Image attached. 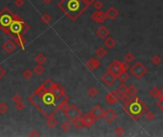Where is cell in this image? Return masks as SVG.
<instances>
[{
  "label": "cell",
  "instance_id": "1",
  "mask_svg": "<svg viewBox=\"0 0 163 137\" xmlns=\"http://www.w3.org/2000/svg\"><path fill=\"white\" fill-rule=\"evenodd\" d=\"M69 98L67 95L57 98L51 91H47L42 85L29 96V101L45 117L53 116L59 109V105L64 99Z\"/></svg>",
  "mask_w": 163,
  "mask_h": 137
},
{
  "label": "cell",
  "instance_id": "2",
  "mask_svg": "<svg viewBox=\"0 0 163 137\" xmlns=\"http://www.w3.org/2000/svg\"><path fill=\"white\" fill-rule=\"evenodd\" d=\"M0 30L13 39L23 36L30 30V26L17 13H13L8 7L0 11Z\"/></svg>",
  "mask_w": 163,
  "mask_h": 137
},
{
  "label": "cell",
  "instance_id": "3",
  "mask_svg": "<svg viewBox=\"0 0 163 137\" xmlns=\"http://www.w3.org/2000/svg\"><path fill=\"white\" fill-rule=\"evenodd\" d=\"M57 6L71 20H75L89 5L85 0H61Z\"/></svg>",
  "mask_w": 163,
  "mask_h": 137
},
{
  "label": "cell",
  "instance_id": "4",
  "mask_svg": "<svg viewBox=\"0 0 163 137\" xmlns=\"http://www.w3.org/2000/svg\"><path fill=\"white\" fill-rule=\"evenodd\" d=\"M123 109L130 115L132 119L137 121L141 117V115H143L145 111H148V108L138 97L134 96L131 98L129 104L123 105Z\"/></svg>",
  "mask_w": 163,
  "mask_h": 137
},
{
  "label": "cell",
  "instance_id": "5",
  "mask_svg": "<svg viewBox=\"0 0 163 137\" xmlns=\"http://www.w3.org/2000/svg\"><path fill=\"white\" fill-rule=\"evenodd\" d=\"M129 71H130V73L134 77H135V78H141V77L146 73L147 68L141 62H136L132 67H130Z\"/></svg>",
  "mask_w": 163,
  "mask_h": 137
},
{
  "label": "cell",
  "instance_id": "6",
  "mask_svg": "<svg viewBox=\"0 0 163 137\" xmlns=\"http://www.w3.org/2000/svg\"><path fill=\"white\" fill-rule=\"evenodd\" d=\"M64 113H65V116H66V117L72 122L75 121L76 119L82 117L81 111L75 105H71L69 107V109H68Z\"/></svg>",
  "mask_w": 163,
  "mask_h": 137
},
{
  "label": "cell",
  "instance_id": "7",
  "mask_svg": "<svg viewBox=\"0 0 163 137\" xmlns=\"http://www.w3.org/2000/svg\"><path fill=\"white\" fill-rule=\"evenodd\" d=\"M51 91L55 94V96L57 98H61L66 95V91H65V89L62 87L59 83H55L53 88L51 89Z\"/></svg>",
  "mask_w": 163,
  "mask_h": 137
},
{
  "label": "cell",
  "instance_id": "8",
  "mask_svg": "<svg viewBox=\"0 0 163 137\" xmlns=\"http://www.w3.org/2000/svg\"><path fill=\"white\" fill-rule=\"evenodd\" d=\"M108 71H112V73H115V75H118V74H119L121 71H123L122 65H121V62H119L118 60L112 61V63L108 66Z\"/></svg>",
  "mask_w": 163,
  "mask_h": 137
},
{
  "label": "cell",
  "instance_id": "9",
  "mask_svg": "<svg viewBox=\"0 0 163 137\" xmlns=\"http://www.w3.org/2000/svg\"><path fill=\"white\" fill-rule=\"evenodd\" d=\"M117 75H115V74L112 73V71H108L107 73L102 76L101 81L104 82L107 86H112L115 82V80H117Z\"/></svg>",
  "mask_w": 163,
  "mask_h": 137
},
{
  "label": "cell",
  "instance_id": "10",
  "mask_svg": "<svg viewBox=\"0 0 163 137\" xmlns=\"http://www.w3.org/2000/svg\"><path fill=\"white\" fill-rule=\"evenodd\" d=\"M120 97H121V95L118 93L117 91H110L107 95H106L105 99L109 104L112 105V104L117 103L118 100H120Z\"/></svg>",
  "mask_w": 163,
  "mask_h": 137
},
{
  "label": "cell",
  "instance_id": "11",
  "mask_svg": "<svg viewBox=\"0 0 163 137\" xmlns=\"http://www.w3.org/2000/svg\"><path fill=\"white\" fill-rule=\"evenodd\" d=\"M92 19L94 20V22L101 24L107 19V16H106V13H103L101 11H96L94 13H92Z\"/></svg>",
  "mask_w": 163,
  "mask_h": 137
},
{
  "label": "cell",
  "instance_id": "12",
  "mask_svg": "<svg viewBox=\"0 0 163 137\" xmlns=\"http://www.w3.org/2000/svg\"><path fill=\"white\" fill-rule=\"evenodd\" d=\"M83 119V122H84V125L86 128H90L94 124V122L96 121V119L94 118V116L92 114V112H87L81 117Z\"/></svg>",
  "mask_w": 163,
  "mask_h": 137
},
{
  "label": "cell",
  "instance_id": "13",
  "mask_svg": "<svg viewBox=\"0 0 163 137\" xmlns=\"http://www.w3.org/2000/svg\"><path fill=\"white\" fill-rule=\"evenodd\" d=\"M100 64H101V63H100V61L98 60V59L90 58V59H88L87 62L85 63V66L87 67L89 70L94 71V70H96L97 68H99Z\"/></svg>",
  "mask_w": 163,
  "mask_h": 137
},
{
  "label": "cell",
  "instance_id": "14",
  "mask_svg": "<svg viewBox=\"0 0 163 137\" xmlns=\"http://www.w3.org/2000/svg\"><path fill=\"white\" fill-rule=\"evenodd\" d=\"M91 112H92V114L94 116V118H96V120L103 117V115H104V111H103V109L99 105L94 106L93 108V109L91 111Z\"/></svg>",
  "mask_w": 163,
  "mask_h": 137
},
{
  "label": "cell",
  "instance_id": "15",
  "mask_svg": "<svg viewBox=\"0 0 163 137\" xmlns=\"http://www.w3.org/2000/svg\"><path fill=\"white\" fill-rule=\"evenodd\" d=\"M117 114L115 113L112 109H107L106 111H104V115H103V117L105 118V120L107 121L108 123H112V122L117 118Z\"/></svg>",
  "mask_w": 163,
  "mask_h": 137
},
{
  "label": "cell",
  "instance_id": "16",
  "mask_svg": "<svg viewBox=\"0 0 163 137\" xmlns=\"http://www.w3.org/2000/svg\"><path fill=\"white\" fill-rule=\"evenodd\" d=\"M15 45H16L15 43H13V41L9 39V40L6 41L4 44H3L2 48H3V50H4L6 52L11 53V52H13L14 49H15Z\"/></svg>",
  "mask_w": 163,
  "mask_h": 137
},
{
  "label": "cell",
  "instance_id": "17",
  "mask_svg": "<svg viewBox=\"0 0 163 137\" xmlns=\"http://www.w3.org/2000/svg\"><path fill=\"white\" fill-rule=\"evenodd\" d=\"M106 16L107 18L111 19V20H114L117 17L118 15V11H117V9L114 8V7H110L107 11H106Z\"/></svg>",
  "mask_w": 163,
  "mask_h": 137
},
{
  "label": "cell",
  "instance_id": "18",
  "mask_svg": "<svg viewBox=\"0 0 163 137\" xmlns=\"http://www.w3.org/2000/svg\"><path fill=\"white\" fill-rule=\"evenodd\" d=\"M110 32L109 30L106 28L105 26H101L100 28H98L96 30V34L98 35V36L100 38H102V39H104V38H106L109 35Z\"/></svg>",
  "mask_w": 163,
  "mask_h": 137
},
{
  "label": "cell",
  "instance_id": "19",
  "mask_svg": "<svg viewBox=\"0 0 163 137\" xmlns=\"http://www.w3.org/2000/svg\"><path fill=\"white\" fill-rule=\"evenodd\" d=\"M46 124L48 125V127L52 128V129H53V128H55L56 126H57L58 121L54 117V115H53V116H49V117H47Z\"/></svg>",
  "mask_w": 163,
  "mask_h": 137
},
{
  "label": "cell",
  "instance_id": "20",
  "mask_svg": "<svg viewBox=\"0 0 163 137\" xmlns=\"http://www.w3.org/2000/svg\"><path fill=\"white\" fill-rule=\"evenodd\" d=\"M115 45V41L112 37L111 36H107L106 37V39L104 41V46L107 47L108 49H112V48H114Z\"/></svg>",
  "mask_w": 163,
  "mask_h": 137
},
{
  "label": "cell",
  "instance_id": "21",
  "mask_svg": "<svg viewBox=\"0 0 163 137\" xmlns=\"http://www.w3.org/2000/svg\"><path fill=\"white\" fill-rule=\"evenodd\" d=\"M117 78L120 80L122 83H125L126 81H128L130 78V74L126 73V71H122L121 73L117 75Z\"/></svg>",
  "mask_w": 163,
  "mask_h": 137
},
{
  "label": "cell",
  "instance_id": "22",
  "mask_svg": "<svg viewBox=\"0 0 163 137\" xmlns=\"http://www.w3.org/2000/svg\"><path fill=\"white\" fill-rule=\"evenodd\" d=\"M106 54H107V50H106V49L104 47H99L98 49H97L96 50V55L97 56V57H99V58H103V57H105Z\"/></svg>",
  "mask_w": 163,
  "mask_h": 137
},
{
  "label": "cell",
  "instance_id": "23",
  "mask_svg": "<svg viewBox=\"0 0 163 137\" xmlns=\"http://www.w3.org/2000/svg\"><path fill=\"white\" fill-rule=\"evenodd\" d=\"M14 42H15L16 45H18L21 49L24 50H25V46H26V39L23 36H20L16 39H14Z\"/></svg>",
  "mask_w": 163,
  "mask_h": 137
},
{
  "label": "cell",
  "instance_id": "24",
  "mask_svg": "<svg viewBox=\"0 0 163 137\" xmlns=\"http://www.w3.org/2000/svg\"><path fill=\"white\" fill-rule=\"evenodd\" d=\"M34 61L36 62L37 64L43 65L46 61V56L43 53H38V54L34 57Z\"/></svg>",
  "mask_w": 163,
  "mask_h": 137
},
{
  "label": "cell",
  "instance_id": "25",
  "mask_svg": "<svg viewBox=\"0 0 163 137\" xmlns=\"http://www.w3.org/2000/svg\"><path fill=\"white\" fill-rule=\"evenodd\" d=\"M68 101H69V98H67V99H64L60 103V105H59V109H60V111L65 112L68 109H69L70 105H69V103H68Z\"/></svg>",
  "mask_w": 163,
  "mask_h": 137
},
{
  "label": "cell",
  "instance_id": "26",
  "mask_svg": "<svg viewBox=\"0 0 163 137\" xmlns=\"http://www.w3.org/2000/svg\"><path fill=\"white\" fill-rule=\"evenodd\" d=\"M73 126H75L77 130H81V129H83V128L85 127L84 122H83V119H82V118L76 119V120L73 121Z\"/></svg>",
  "mask_w": 163,
  "mask_h": 137
},
{
  "label": "cell",
  "instance_id": "27",
  "mask_svg": "<svg viewBox=\"0 0 163 137\" xmlns=\"http://www.w3.org/2000/svg\"><path fill=\"white\" fill-rule=\"evenodd\" d=\"M117 92L119 93L121 96H123V95H126L127 94V91H128V87H127L126 85L124 84H121L120 86H118L117 88Z\"/></svg>",
  "mask_w": 163,
  "mask_h": 137
},
{
  "label": "cell",
  "instance_id": "28",
  "mask_svg": "<svg viewBox=\"0 0 163 137\" xmlns=\"http://www.w3.org/2000/svg\"><path fill=\"white\" fill-rule=\"evenodd\" d=\"M44 71H45V68L40 64H37V66H35L34 68V73L35 74H37V75H41V74H43Z\"/></svg>",
  "mask_w": 163,
  "mask_h": 137
},
{
  "label": "cell",
  "instance_id": "29",
  "mask_svg": "<svg viewBox=\"0 0 163 137\" xmlns=\"http://www.w3.org/2000/svg\"><path fill=\"white\" fill-rule=\"evenodd\" d=\"M136 93H137V89H136L135 86H130V87H128V91H127V94L129 95L130 97H134L136 95Z\"/></svg>",
  "mask_w": 163,
  "mask_h": 137
},
{
  "label": "cell",
  "instance_id": "30",
  "mask_svg": "<svg viewBox=\"0 0 163 137\" xmlns=\"http://www.w3.org/2000/svg\"><path fill=\"white\" fill-rule=\"evenodd\" d=\"M54 84H55V83L53 82L51 79H47V80H45V81L43 82L42 86L44 87V89H45V90H47V91H51V89L53 88V86H54Z\"/></svg>",
  "mask_w": 163,
  "mask_h": 137
},
{
  "label": "cell",
  "instance_id": "31",
  "mask_svg": "<svg viewBox=\"0 0 163 137\" xmlns=\"http://www.w3.org/2000/svg\"><path fill=\"white\" fill-rule=\"evenodd\" d=\"M23 77L26 79H30V78H32V75H34V73H32V70H30V68H26V70L23 71Z\"/></svg>",
  "mask_w": 163,
  "mask_h": 137
},
{
  "label": "cell",
  "instance_id": "32",
  "mask_svg": "<svg viewBox=\"0 0 163 137\" xmlns=\"http://www.w3.org/2000/svg\"><path fill=\"white\" fill-rule=\"evenodd\" d=\"M88 94H89V96L94 97V96H96V95L98 94V91H97V89H96V88L91 87V88L88 90Z\"/></svg>",
  "mask_w": 163,
  "mask_h": 137
},
{
  "label": "cell",
  "instance_id": "33",
  "mask_svg": "<svg viewBox=\"0 0 163 137\" xmlns=\"http://www.w3.org/2000/svg\"><path fill=\"white\" fill-rule=\"evenodd\" d=\"M71 128H72V125H71L70 122H68V121L63 122L61 125V129L63 130L64 132H69V130H71Z\"/></svg>",
  "mask_w": 163,
  "mask_h": 137
},
{
  "label": "cell",
  "instance_id": "34",
  "mask_svg": "<svg viewBox=\"0 0 163 137\" xmlns=\"http://www.w3.org/2000/svg\"><path fill=\"white\" fill-rule=\"evenodd\" d=\"M124 59H125V61L126 62H128V63H131V62H133L135 60V56L133 53L131 52H128V53H126L125 56H124Z\"/></svg>",
  "mask_w": 163,
  "mask_h": 137
},
{
  "label": "cell",
  "instance_id": "35",
  "mask_svg": "<svg viewBox=\"0 0 163 137\" xmlns=\"http://www.w3.org/2000/svg\"><path fill=\"white\" fill-rule=\"evenodd\" d=\"M41 21L44 24H49L51 22V16L48 13H44L42 16H41Z\"/></svg>",
  "mask_w": 163,
  "mask_h": 137
},
{
  "label": "cell",
  "instance_id": "36",
  "mask_svg": "<svg viewBox=\"0 0 163 137\" xmlns=\"http://www.w3.org/2000/svg\"><path fill=\"white\" fill-rule=\"evenodd\" d=\"M144 114H145V118H146L148 121H152V120H154V118H155V113H154L153 111H145Z\"/></svg>",
  "mask_w": 163,
  "mask_h": 137
},
{
  "label": "cell",
  "instance_id": "37",
  "mask_svg": "<svg viewBox=\"0 0 163 137\" xmlns=\"http://www.w3.org/2000/svg\"><path fill=\"white\" fill-rule=\"evenodd\" d=\"M8 109H9V107L7 104H5L4 102L0 103V113H2V114L6 113V112L8 111Z\"/></svg>",
  "mask_w": 163,
  "mask_h": 137
},
{
  "label": "cell",
  "instance_id": "38",
  "mask_svg": "<svg viewBox=\"0 0 163 137\" xmlns=\"http://www.w3.org/2000/svg\"><path fill=\"white\" fill-rule=\"evenodd\" d=\"M152 63L154 65H159L161 63V58H160V56L159 55H154L153 57H152Z\"/></svg>",
  "mask_w": 163,
  "mask_h": 137
},
{
  "label": "cell",
  "instance_id": "39",
  "mask_svg": "<svg viewBox=\"0 0 163 137\" xmlns=\"http://www.w3.org/2000/svg\"><path fill=\"white\" fill-rule=\"evenodd\" d=\"M159 91L156 87H154L150 90V94L152 95L153 97H158V94H159Z\"/></svg>",
  "mask_w": 163,
  "mask_h": 137
},
{
  "label": "cell",
  "instance_id": "40",
  "mask_svg": "<svg viewBox=\"0 0 163 137\" xmlns=\"http://www.w3.org/2000/svg\"><path fill=\"white\" fill-rule=\"evenodd\" d=\"M131 98L132 97H130L128 94H126V95H123V96H121L120 97V100L122 101L123 105H126V104H129V102L131 101Z\"/></svg>",
  "mask_w": 163,
  "mask_h": 137
},
{
  "label": "cell",
  "instance_id": "41",
  "mask_svg": "<svg viewBox=\"0 0 163 137\" xmlns=\"http://www.w3.org/2000/svg\"><path fill=\"white\" fill-rule=\"evenodd\" d=\"M94 9H96V10L100 11L103 8V4H102L101 1H98V0H96V1L94 2Z\"/></svg>",
  "mask_w": 163,
  "mask_h": 137
},
{
  "label": "cell",
  "instance_id": "42",
  "mask_svg": "<svg viewBox=\"0 0 163 137\" xmlns=\"http://www.w3.org/2000/svg\"><path fill=\"white\" fill-rule=\"evenodd\" d=\"M115 134H117V135L121 136L124 133V129L122 127H117V128H115Z\"/></svg>",
  "mask_w": 163,
  "mask_h": 137
},
{
  "label": "cell",
  "instance_id": "43",
  "mask_svg": "<svg viewBox=\"0 0 163 137\" xmlns=\"http://www.w3.org/2000/svg\"><path fill=\"white\" fill-rule=\"evenodd\" d=\"M13 101L14 104L18 103V102H21V101H22V97L20 96V94L16 93V94H14L13 96Z\"/></svg>",
  "mask_w": 163,
  "mask_h": 137
},
{
  "label": "cell",
  "instance_id": "44",
  "mask_svg": "<svg viewBox=\"0 0 163 137\" xmlns=\"http://www.w3.org/2000/svg\"><path fill=\"white\" fill-rule=\"evenodd\" d=\"M14 105H15V108L18 109V111H22V109H24V108H25V105H24V103H22V101L21 102L15 103Z\"/></svg>",
  "mask_w": 163,
  "mask_h": 137
},
{
  "label": "cell",
  "instance_id": "45",
  "mask_svg": "<svg viewBox=\"0 0 163 137\" xmlns=\"http://www.w3.org/2000/svg\"><path fill=\"white\" fill-rule=\"evenodd\" d=\"M14 5L18 8L22 7V6L24 5V0H14Z\"/></svg>",
  "mask_w": 163,
  "mask_h": 137
},
{
  "label": "cell",
  "instance_id": "46",
  "mask_svg": "<svg viewBox=\"0 0 163 137\" xmlns=\"http://www.w3.org/2000/svg\"><path fill=\"white\" fill-rule=\"evenodd\" d=\"M121 65H122L123 71H128L129 68H130V65H129L128 62H122V63H121Z\"/></svg>",
  "mask_w": 163,
  "mask_h": 137
},
{
  "label": "cell",
  "instance_id": "47",
  "mask_svg": "<svg viewBox=\"0 0 163 137\" xmlns=\"http://www.w3.org/2000/svg\"><path fill=\"white\" fill-rule=\"evenodd\" d=\"M156 105H158V107L161 109V111H163V98H160V99L158 101Z\"/></svg>",
  "mask_w": 163,
  "mask_h": 137
},
{
  "label": "cell",
  "instance_id": "48",
  "mask_svg": "<svg viewBox=\"0 0 163 137\" xmlns=\"http://www.w3.org/2000/svg\"><path fill=\"white\" fill-rule=\"evenodd\" d=\"M6 74V71L4 70V68L2 66H0V80L2 79V77H4Z\"/></svg>",
  "mask_w": 163,
  "mask_h": 137
},
{
  "label": "cell",
  "instance_id": "49",
  "mask_svg": "<svg viewBox=\"0 0 163 137\" xmlns=\"http://www.w3.org/2000/svg\"><path fill=\"white\" fill-rule=\"evenodd\" d=\"M40 134L37 132V130H32V132H30V134H29V136H31V137H37Z\"/></svg>",
  "mask_w": 163,
  "mask_h": 137
},
{
  "label": "cell",
  "instance_id": "50",
  "mask_svg": "<svg viewBox=\"0 0 163 137\" xmlns=\"http://www.w3.org/2000/svg\"><path fill=\"white\" fill-rule=\"evenodd\" d=\"M85 1L88 5H90V4H92V3H94V1H96V0H85Z\"/></svg>",
  "mask_w": 163,
  "mask_h": 137
},
{
  "label": "cell",
  "instance_id": "51",
  "mask_svg": "<svg viewBox=\"0 0 163 137\" xmlns=\"http://www.w3.org/2000/svg\"><path fill=\"white\" fill-rule=\"evenodd\" d=\"M158 99H160V98H163V90L159 91V94H158Z\"/></svg>",
  "mask_w": 163,
  "mask_h": 137
},
{
  "label": "cell",
  "instance_id": "52",
  "mask_svg": "<svg viewBox=\"0 0 163 137\" xmlns=\"http://www.w3.org/2000/svg\"><path fill=\"white\" fill-rule=\"evenodd\" d=\"M43 1L45 2V3H47V4H49V3H51L53 0H43Z\"/></svg>",
  "mask_w": 163,
  "mask_h": 137
},
{
  "label": "cell",
  "instance_id": "53",
  "mask_svg": "<svg viewBox=\"0 0 163 137\" xmlns=\"http://www.w3.org/2000/svg\"><path fill=\"white\" fill-rule=\"evenodd\" d=\"M0 90H1V89H0Z\"/></svg>",
  "mask_w": 163,
  "mask_h": 137
}]
</instances>
